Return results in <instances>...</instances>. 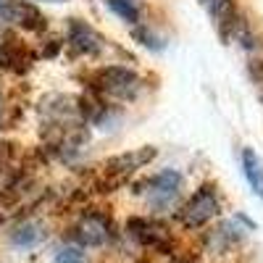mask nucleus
I'll list each match as a JSON object with an SVG mask.
<instances>
[{
    "label": "nucleus",
    "mask_w": 263,
    "mask_h": 263,
    "mask_svg": "<svg viewBox=\"0 0 263 263\" xmlns=\"http://www.w3.org/2000/svg\"><path fill=\"white\" fill-rule=\"evenodd\" d=\"M105 6L111 8L121 21H126V24H137L140 8L135 6V0H105Z\"/></svg>",
    "instance_id": "obj_12"
},
{
    "label": "nucleus",
    "mask_w": 263,
    "mask_h": 263,
    "mask_svg": "<svg viewBox=\"0 0 263 263\" xmlns=\"http://www.w3.org/2000/svg\"><path fill=\"white\" fill-rule=\"evenodd\" d=\"M0 18L8 24L24 27V29H42L45 27V16L40 8L27 0H0Z\"/></svg>",
    "instance_id": "obj_5"
},
{
    "label": "nucleus",
    "mask_w": 263,
    "mask_h": 263,
    "mask_svg": "<svg viewBox=\"0 0 263 263\" xmlns=\"http://www.w3.org/2000/svg\"><path fill=\"white\" fill-rule=\"evenodd\" d=\"M203 6L208 8V13L213 16L216 27L221 34H227V29H232L237 21H234V3L232 0H203Z\"/></svg>",
    "instance_id": "obj_10"
},
{
    "label": "nucleus",
    "mask_w": 263,
    "mask_h": 263,
    "mask_svg": "<svg viewBox=\"0 0 263 263\" xmlns=\"http://www.w3.org/2000/svg\"><path fill=\"white\" fill-rule=\"evenodd\" d=\"M137 192L145 197V203L156 211H166L177 203V197L182 192V174L174 171V168H166V171H158L147 177L145 182L137 184Z\"/></svg>",
    "instance_id": "obj_1"
},
{
    "label": "nucleus",
    "mask_w": 263,
    "mask_h": 263,
    "mask_svg": "<svg viewBox=\"0 0 263 263\" xmlns=\"http://www.w3.org/2000/svg\"><path fill=\"white\" fill-rule=\"evenodd\" d=\"M69 45L79 55H98L103 50V37L79 18H71L69 24Z\"/></svg>",
    "instance_id": "obj_7"
},
{
    "label": "nucleus",
    "mask_w": 263,
    "mask_h": 263,
    "mask_svg": "<svg viewBox=\"0 0 263 263\" xmlns=\"http://www.w3.org/2000/svg\"><path fill=\"white\" fill-rule=\"evenodd\" d=\"M153 156H156V150H140V153H129V156H119V158H114L108 166H121V168H114L116 177L121 179V177H126V174H132L135 168H140L145 161H150Z\"/></svg>",
    "instance_id": "obj_11"
},
{
    "label": "nucleus",
    "mask_w": 263,
    "mask_h": 263,
    "mask_svg": "<svg viewBox=\"0 0 263 263\" xmlns=\"http://www.w3.org/2000/svg\"><path fill=\"white\" fill-rule=\"evenodd\" d=\"M55 263H87L82 245H63L55 255Z\"/></svg>",
    "instance_id": "obj_13"
},
{
    "label": "nucleus",
    "mask_w": 263,
    "mask_h": 263,
    "mask_svg": "<svg viewBox=\"0 0 263 263\" xmlns=\"http://www.w3.org/2000/svg\"><path fill=\"white\" fill-rule=\"evenodd\" d=\"M221 211V200H218V192L213 187H200L190 200L182 205L179 211V224L184 229H200L205 224H211L213 218Z\"/></svg>",
    "instance_id": "obj_2"
},
{
    "label": "nucleus",
    "mask_w": 263,
    "mask_h": 263,
    "mask_svg": "<svg viewBox=\"0 0 263 263\" xmlns=\"http://www.w3.org/2000/svg\"><path fill=\"white\" fill-rule=\"evenodd\" d=\"M48 3H63V0H48Z\"/></svg>",
    "instance_id": "obj_17"
},
{
    "label": "nucleus",
    "mask_w": 263,
    "mask_h": 263,
    "mask_svg": "<svg viewBox=\"0 0 263 263\" xmlns=\"http://www.w3.org/2000/svg\"><path fill=\"white\" fill-rule=\"evenodd\" d=\"M11 53H13V50H11V45H8V42H6L3 37H0V61H3V63H6V61H11Z\"/></svg>",
    "instance_id": "obj_15"
},
{
    "label": "nucleus",
    "mask_w": 263,
    "mask_h": 263,
    "mask_svg": "<svg viewBox=\"0 0 263 263\" xmlns=\"http://www.w3.org/2000/svg\"><path fill=\"white\" fill-rule=\"evenodd\" d=\"M242 174H245L250 190L263 200V161H260L258 153L250 150V147L242 150Z\"/></svg>",
    "instance_id": "obj_9"
},
{
    "label": "nucleus",
    "mask_w": 263,
    "mask_h": 263,
    "mask_svg": "<svg viewBox=\"0 0 263 263\" xmlns=\"http://www.w3.org/2000/svg\"><path fill=\"white\" fill-rule=\"evenodd\" d=\"M129 234L135 237L142 248H150V250L166 253L171 248V237H168L166 227L158 224V221H150V218H132Z\"/></svg>",
    "instance_id": "obj_6"
},
{
    "label": "nucleus",
    "mask_w": 263,
    "mask_h": 263,
    "mask_svg": "<svg viewBox=\"0 0 263 263\" xmlns=\"http://www.w3.org/2000/svg\"><path fill=\"white\" fill-rule=\"evenodd\" d=\"M74 237H77V242L82 248H103V245H108L114 239V227H111V221H108L103 213L90 211V213H84L77 221Z\"/></svg>",
    "instance_id": "obj_4"
},
{
    "label": "nucleus",
    "mask_w": 263,
    "mask_h": 263,
    "mask_svg": "<svg viewBox=\"0 0 263 263\" xmlns=\"http://www.w3.org/2000/svg\"><path fill=\"white\" fill-rule=\"evenodd\" d=\"M42 239H45V227L34 221V218H27V221L16 224L11 232V242L16 248H37Z\"/></svg>",
    "instance_id": "obj_8"
},
{
    "label": "nucleus",
    "mask_w": 263,
    "mask_h": 263,
    "mask_svg": "<svg viewBox=\"0 0 263 263\" xmlns=\"http://www.w3.org/2000/svg\"><path fill=\"white\" fill-rule=\"evenodd\" d=\"M0 116H3V98H0Z\"/></svg>",
    "instance_id": "obj_16"
},
{
    "label": "nucleus",
    "mask_w": 263,
    "mask_h": 263,
    "mask_svg": "<svg viewBox=\"0 0 263 263\" xmlns=\"http://www.w3.org/2000/svg\"><path fill=\"white\" fill-rule=\"evenodd\" d=\"M98 90L116 100H135L142 90V79L126 66H105L98 71Z\"/></svg>",
    "instance_id": "obj_3"
},
{
    "label": "nucleus",
    "mask_w": 263,
    "mask_h": 263,
    "mask_svg": "<svg viewBox=\"0 0 263 263\" xmlns=\"http://www.w3.org/2000/svg\"><path fill=\"white\" fill-rule=\"evenodd\" d=\"M135 37H137V40H142V45H145V48H150V50H163V40H161V37H156L150 29H137V32H135Z\"/></svg>",
    "instance_id": "obj_14"
}]
</instances>
